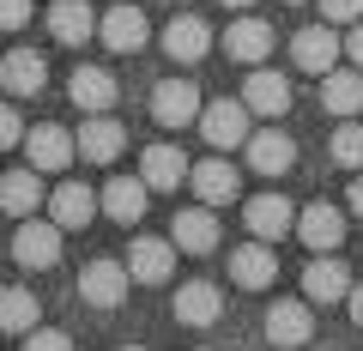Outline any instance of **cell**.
<instances>
[{
	"instance_id": "obj_1",
	"label": "cell",
	"mask_w": 363,
	"mask_h": 351,
	"mask_svg": "<svg viewBox=\"0 0 363 351\" xmlns=\"http://www.w3.org/2000/svg\"><path fill=\"white\" fill-rule=\"evenodd\" d=\"M128 285H133V273H128V260H91L85 273H79V297L91 303V309H121L128 303Z\"/></svg>"
},
{
	"instance_id": "obj_2",
	"label": "cell",
	"mask_w": 363,
	"mask_h": 351,
	"mask_svg": "<svg viewBox=\"0 0 363 351\" xmlns=\"http://www.w3.org/2000/svg\"><path fill=\"white\" fill-rule=\"evenodd\" d=\"M13 260L30 267V273L55 267V260H61V224H55V218H25L18 236H13Z\"/></svg>"
},
{
	"instance_id": "obj_3",
	"label": "cell",
	"mask_w": 363,
	"mask_h": 351,
	"mask_svg": "<svg viewBox=\"0 0 363 351\" xmlns=\"http://www.w3.org/2000/svg\"><path fill=\"white\" fill-rule=\"evenodd\" d=\"M242 104H248V116L279 121V116L291 109V79H285V73H272L267 61H255V73L242 79Z\"/></svg>"
},
{
	"instance_id": "obj_4",
	"label": "cell",
	"mask_w": 363,
	"mask_h": 351,
	"mask_svg": "<svg viewBox=\"0 0 363 351\" xmlns=\"http://www.w3.org/2000/svg\"><path fill=\"white\" fill-rule=\"evenodd\" d=\"M194 128L206 133L212 145H218V152H230V145H242L248 140V104L242 97H224V104H206L194 116Z\"/></svg>"
},
{
	"instance_id": "obj_5",
	"label": "cell",
	"mask_w": 363,
	"mask_h": 351,
	"mask_svg": "<svg viewBox=\"0 0 363 351\" xmlns=\"http://www.w3.org/2000/svg\"><path fill=\"white\" fill-rule=\"evenodd\" d=\"M97 37H104L116 55H133V49H145V43H152V25H145V13H140V6L116 0V6H109V13L97 18Z\"/></svg>"
},
{
	"instance_id": "obj_6",
	"label": "cell",
	"mask_w": 363,
	"mask_h": 351,
	"mask_svg": "<svg viewBox=\"0 0 363 351\" xmlns=\"http://www.w3.org/2000/svg\"><path fill=\"white\" fill-rule=\"evenodd\" d=\"M291 230H297L303 243L315 248V255H327V248H339V243H345L351 218H345V212L333 206V200H315V206H303V218L291 224Z\"/></svg>"
},
{
	"instance_id": "obj_7",
	"label": "cell",
	"mask_w": 363,
	"mask_h": 351,
	"mask_svg": "<svg viewBox=\"0 0 363 351\" xmlns=\"http://www.w3.org/2000/svg\"><path fill=\"white\" fill-rule=\"evenodd\" d=\"M188 182H194L200 206H224V200L242 194V169L224 164V157H200V164H188Z\"/></svg>"
},
{
	"instance_id": "obj_8",
	"label": "cell",
	"mask_w": 363,
	"mask_h": 351,
	"mask_svg": "<svg viewBox=\"0 0 363 351\" xmlns=\"http://www.w3.org/2000/svg\"><path fill=\"white\" fill-rule=\"evenodd\" d=\"M248 169H260V176H285L291 164H297V140H291L285 128H260L248 133Z\"/></svg>"
},
{
	"instance_id": "obj_9",
	"label": "cell",
	"mask_w": 363,
	"mask_h": 351,
	"mask_svg": "<svg viewBox=\"0 0 363 351\" xmlns=\"http://www.w3.org/2000/svg\"><path fill=\"white\" fill-rule=\"evenodd\" d=\"M152 116L164 121V128H194V116H200L194 79H164V85L152 91Z\"/></svg>"
},
{
	"instance_id": "obj_10",
	"label": "cell",
	"mask_w": 363,
	"mask_h": 351,
	"mask_svg": "<svg viewBox=\"0 0 363 351\" xmlns=\"http://www.w3.org/2000/svg\"><path fill=\"white\" fill-rule=\"evenodd\" d=\"M121 145H128V133H121V121H109V109H97V121H85L73 140V152L85 157V164H116Z\"/></svg>"
},
{
	"instance_id": "obj_11",
	"label": "cell",
	"mask_w": 363,
	"mask_h": 351,
	"mask_svg": "<svg viewBox=\"0 0 363 351\" xmlns=\"http://www.w3.org/2000/svg\"><path fill=\"white\" fill-rule=\"evenodd\" d=\"M242 224H248V236H260V243H279V236L297 224V206H291L285 194H260V200L242 206Z\"/></svg>"
},
{
	"instance_id": "obj_12",
	"label": "cell",
	"mask_w": 363,
	"mask_h": 351,
	"mask_svg": "<svg viewBox=\"0 0 363 351\" xmlns=\"http://www.w3.org/2000/svg\"><path fill=\"white\" fill-rule=\"evenodd\" d=\"M272 43H279V37H272V25H267V18H255V13H242L230 30H224V49H230V61H242V67L267 61Z\"/></svg>"
},
{
	"instance_id": "obj_13",
	"label": "cell",
	"mask_w": 363,
	"mask_h": 351,
	"mask_svg": "<svg viewBox=\"0 0 363 351\" xmlns=\"http://www.w3.org/2000/svg\"><path fill=\"white\" fill-rule=\"evenodd\" d=\"M145 176H109L104 182V194H97V212H109L116 224H133V218H145Z\"/></svg>"
},
{
	"instance_id": "obj_14",
	"label": "cell",
	"mask_w": 363,
	"mask_h": 351,
	"mask_svg": "<svg viewBox=\"0 0 363 351\" xmlns=\"http://www.w3.org/2000/svg\"><path fill=\"white\" fill-rule=\"evenodd\" d=\"M128 273H133V285H164V279L176 273V243L140 236V243L128 248Z\"/></svg>"
},
{
	"instance_id": "obj_15",
	"label": "cell",
	"mask_w": 363,
	"mask_h": 351,
	"mask_svg": "<svg viewBox=\"0 0 363 351\" xmlns=\"http://www.w3.org/2000/svg\"><path fill=\"white\" fill-rule=\"evenodd\" d=\"M291 61H297L303 73H327V67H339V30H333V25H309V30H297V43H291Z\"/></svg>"
},
{
	"instance_id": "obj_16",
	"label": "cell",
	"mask_w": 363,
	"mask_h": 351,
	"mask_svg": "<svg viewBox=\"0 0 363 351\" xmlns=\"http://www.w3.org/2000/svg\"><path fill=\"white\" fill-rule=\"evenodd\" d=\"M206 49H212L206 18L182 13V18H169V25H164V55H169V61H206Z\"/></svg>"
},
{
	"instance_id": "obj_17",
	"label": "cell",
	"mask_w": 363,
	"mask_h": 351,
	"mask_svg": "<svg viewBox=\"0 0 363 351\" xmlns=\"http://www.w3.org/2000/svg\"><path fill=\"white\" fill-rule=\"evenodd\" d=\"M0 85L13 97H37L43 85H49V61H43L37 49H13L6 61H0Z\"/></svg>"
},
{
	"instance_id": "obj_18",
	"label": "cell",
	"mask_w": 363,
	"mask_h": 351,
	"mask_svg": "<svg viewBox=\"0 0 363 351\" xmlns=\"http://www.w3.org/2000/svg\"><path fill=\"white\" fill-rule=\"evenodd\" d=\"M309 333H315V315L303 309V297H285V303L267 309V339L272 345H309Z\"/></svg>"
},
{
	"instance_id": "obj_19",
	"label": "cell",
	"mask_w": 363,
	"mask_h": 351,
	"mask_svg": "<svg viewBox=\"0 0 363 351\" xmlns=\"http://www.w3.org/2000/svg\"><path fill=\"white\" fill-rule=\"evenodd\" d=\"M321 104L327 116H363V67H351V73H339V67H327L321 73Z\"/></svg>"
},
{
	"instance_id": "obj_20",
	"label": "cell",
	"mask_w": 363,
	"mask_h": 351,
	"mask_svg": "<svg viewBox=\"0 0 363 351\" xmlns=\"http://www.w3.org/2000/svg\"><path fill=\"white\" fill-rule=\"evenodd\" d=\"M230 279H236L242 291H267L272 279H279V260H272V248L260 243V236H255V243H242V248L230 255Z\"/></svg>"
},
{
	"instance_id": "obj_21",
	"label": "cell",
	"mask_w": 363,
	"mask_h": 351,
	"mask_svg": "<svg viewBox=\"0 0 363 351\" xmlns=\"http://www.w3.org/2000/svg\"><path fill=\"white\" fill-rule=\"evenodd\" d=\"M140 176H145V188L169 194V188L188 182V157H182L176 145H145V152H140Z\"/></svg>"
},
{
	"instance_id": "obj_22",
	"label": "cell",
	"mask_w": 363,
	"mask_h": 351,
	"mask_svg": "<svg viewBox=\"0 0 363 351\" xmlns=\"http://www.w3.org/2000/svg\"><path fill=\"white\" fill-rule=\"evenodd\" d=\"M345 291H351V267H339L333 248H327L315 267H303V297H309V303H339Z\"/></svg>"
},
{
	"instance_id": "obj_23",
	"label": "cell",
	"mask_w": 363,
	"mask_h": 351,
	"mask_svg": "<svg viewBox=\"0 0 363 351\" xmlns=\"http://www.w3.org/2000/svg\"><path fill=\"white\" fill-rule=\"evenodd\" d=\"M116 73H104V67H79L73 73V85H67V97H73L85 116H97V109H116Z\"/></svg>"
},
{
	"instance_id": "obj_24",
	"label": "cell",
	"mask_w": 363,
	"mask_h": 351,
	"mask_svg": "<svg viewBox=\"0 0 363 351\" xmlns=\"http://www.w3.org/2000/svg\"><path fill=\"white\" fill-rule=\"evenodd\" d=\"M49 212H55L61 230H85V224L97 218V194H91L85 182H61V188L49 194Z\"/></svg>"
},
{
	"instance_id": "obj_25",
	"label": "cell",
	"mask_w": 363,
	"mask_h": 351,
	"mask_svg": "<svg viewBox=\"0 0 363 351\" xmlns=\"http://www.w3.org/2000/svg\"><path fill=\"white\" fill-rule=\"evenodd\" d=\"M37 206H43V169H6L0 176V212L30 218Z\"/></svg>"
},
{
	"instance_id": "obj_26",
	"label": "cell",
	"mask_w": 363,
	"mask_h": 351,
	"mask_svg": "<svg viewBox=\"0 0 363 351\" xmlns=\"http://www.w3.org/2000/svg\"><path fill=\"white\" fill-rule=\"evenodd\" d=\"M25 157H30V169H67L73 164V140L55 121H43V128L25 133Z\"/></svg>"
},
{
	"instance_id": "obj_27",
	"label": "cell",
	"mask_w": 363,
	"mask_h": 351,
	"mask_svg": "<svg viewBox=\"0 0 363 351\" xmlns=\"http://www.w3.org/2000/svg\"><path fill=\"white\" fill-rule=\"evenodd\" d=\"M49 37L67 43V49H79L85 37H97V18H91L85 0H55L49 6Z\"/></svg>"
},
{
	"instance_id": "obj_28",
	"label": "cell",
	"mask_w": 363,
	"mask_h": 351,
	"mask_svg": "<svg viewBox=\"0 0 363 351\" xmlns=\"http://www.w3.org/2000/svg\"><path fill=\"white\" fill-rule=\"evenodd\" d=\"M169 243L188 248V255H212V248H218V218H212V206L176 212V236H169Z\"/></svg>"
},
{
	"instance_id": "obj_29",
	"label": "cell",
	"mask_w": 363,
	"mask_h": 351,
	"mask_svg": "<svg viewBox=\"0 0 363 351\" xmlns=\"http://www.w3.org/2000/svg\"><path fill=\"white\" fill-rule=\"evenodd\" d=\"M224 315V297L206 285V279H194V285H182L176 291V321H188V327H212Z\"/></svg>"
},
{
	"instance_id": "obj_30",
	"label": "cell",
	"mask_w": 363,
	"mask_h": 351,
	"mask_svg": "<svg viewBox=\"0 0 363 351\" xmlns=\"http://www.w3.org/2000/svg\"><path fill=\"white\" fill-rule=\"evenodd\" d=\"M37 297H30V291H0V333H30V327H37Z\"/></svg>"
},
{
	"instance_id": "obj_31",
	"label": "cell",
	"mask_w": 363,
	"mask_h": 351,
	"mask_svg": "<svg viewBox=\"0 0 363 351\" xmlns=\"http://www.w3.org/2000/svg\"><path fill=\"white\" fill-rule=\"evenodd\" d=\"M333 164L339 169H363V121L357 116H345L333 128Z\"/></svg>"
},
{
	"instance_id": "obj_32",
	"label": "cell",
	"mask_w": 363,
	"mask_h": 351,
	"mask_svg": "<svg viewBox=\"0 0 363 351\" xmlns=\"http://www.w3.org/2000/svg\"><path fill=\"white\" fill-rule=\"evenodd\" d=\"M18 140H25V121H18L13 104H0V152H6V145H18Z\"/></svg>"
},
{
	"instance_id": "obj_33",
	"label": "cell",
	"mask_w": 363,
	"mask_h": 351,
	"mask_svg": "<svg viewBox=\"0 0 363 351\" xmlns=\"http://www.w3.org/2000/svg\"><path fill=\"white\" fill-rule=\"evenodd\" d=\"M327 25H351V18H363V0H321Z\"/></svg>"
},
{
	"instance_id": "obj_34",
	"label": "cell",
	"mask_w": 363,
	"mask_h": 351,
	"mask_svg": "<svg viewBox=\"0 0 363 351\" xmlns=\"http://www.w3.org/2000/svg\"><path fill=\"white\" fill-rule=\"evenodd\" d=\"M30 25V0H0V30H18Z\"/></svg>"
},
{
	"instance_id": "obj_35",
	"label": "cell",
	"mask_w": 363,
	"mask_h": 351,
	"mask_svg": "<svg viewBox=\"0 0 363 351\" xmlns=\"http://www.w3.org/2000/svg\"><path fill=\"white\" fill-rule=\"evenodd\" d=\"M30 345H37V351H67V333H61V327H30Z\"/></svg>"
},
{
	"instance_id": "obj_36",
	"label": "cell",
	"mask_w": 363,
	"mask_h": 351,
	"mask_svg": "<svg viewBox=\"0 0 363 351\" xmlns=\"http://www.w3.org/2000/svg\"><path fill=\"white\" fill-rule=\"evenodd\" d=\"M339 55H351V67H363V18H351V37H339Z\"/></svg>"
},
{
	"instance_id": "obj_37",
	"label": "cell",
	"mask_w": 363,
	"mask_h": 351,
	"mask_svg": "<svg viewBox=\"0 0 363 351\" xmlns=\"http://www.w3.org/2000/svg\"><path fill=\"white\" fill-rule=\"evenodd\" d=\"M345 297H351V321H357V327H363V285H351V291H345Z\"/></svg>"
},
{
	"instance_id": "obj_38",
	"label": "cell",
	"mask_w": 363,
	"mask_h": 351,
	"mask_svg": "<svg viewBox=\"0 0 363 351\" xmlns=\"http://www.w3.org/2000/svg\"><path fill=\"white\" fill-rule=\"evenodd\" d=\"M351 218H363V176L351 182Z\"/></svg>"
},
{
	"instance_id": "obj_39",
	"label": "cell",
	"mask_w": 363,
	"mask_h": 351,
	"mask_svg": "<svg viewBox=\"0 0 363 351\" xmlns=\"http://www.w3.org/2000/svg\"><path fill=\"white\" fill-rule=\"evenodd\" d=\"M224 6H236V13H242V6H255V0H224Z\"/></svg>"
},
{
	"instance_id": "obj_40",
	"label": "cell",
	"mask_w": 363,
	"mask_h": 351,
	"mask_svg": "<svg viewBox=\"0 0 363 351\" xmlns=\"http://www.w3.org/2000/svg\"><path fill=\"white\" fill-rule=\"evenodd\" d=\"M285 6H303V0H285Z\"/></svg>"
}]
</instances>
